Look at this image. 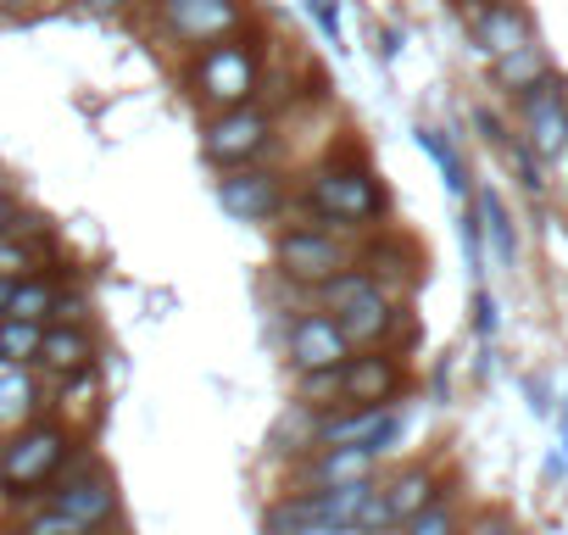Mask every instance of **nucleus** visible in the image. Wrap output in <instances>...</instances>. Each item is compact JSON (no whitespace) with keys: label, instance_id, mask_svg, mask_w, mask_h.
<instances>
[{"label":"nucleus","instance_id":"f257e3e1","mask_svg":"<svg viewBox=\"0 0 568 535\" xmlns=\"http://www.w3.org/2000/svg\"><path fill=\"white\" fill-rule=\"evenodd\" d=\"M302 212H307V223H324V229H335V234H352V229L385 223L390 195H385L379 173H374L363 157L341 151V157H329V162H318V168L307 173V184H302Z\"/></svg>","mask_w":568,"mask_h":535},{"label":"nucleus","instance_id":"f03ea898","mask_svg":"<svg viewBox=\"0 0 568 535\" xmlns=\"http://www.w3.org/2000/svg\"><path fill=\"white\" fill-rule=\"evenodd\" d=\"M184 84H190V95L201 101L206 118H223V112L256 107V95H262V40L245 29V34L223 40V46L195 51Z\"/></svg>","mask_w":568,"mask_h":535},{"label":"nucleus","instance_id":"7ed1b4c3","mask_svg":"<svg viewBox=\"0 0 568 535\" xmlns=\"http://www.w3.org/2000/svg\"><path fill=\"white\" fill-rule=\"evenodd\" d=\"M73 457H79V435L57 418H34V424H23L0 441V491L7 496H40V485L51 491L68 474Z\"/></svg>","mask_w":568,"mask_h":535},{"label":"nucleus","instance_id":"20e7f679","mask_svg":"<svg viewBox=\"0 0 568 535\" xmlns=\"http://www.w3.org/2000/svg\"><path fill=\"white\" fill-rule=\"evenodd\" d=\"M273 268H278V280H291V285H302L313 296L329 280H341V274H352V268H357V240L352 234H335L324 223H296V229L278 234Z\"/></svg>","mask_w":568,"mask_h":535},{"label":"nucleus","instance_id":"39448f33","mask_svg":"<svg viewBox=\"0 0 568 535\" xmlns=\"http://www.w3.org/2000/svg\"><path fill=\"white\" fill-rule=\"evenodd\" d=\"M251 29L245 0H151V34L179 51H206Z\"/></svg>","mask_w":568,"mask_h":535},{"label":"nucleus","instance_id":"423d86ee","mask_svg":"<svg viewBox=\"0 0 568 535\" xmlns=\"http://www.w3.org/2000/svg\"><path fill=\"white\" fill-rule=\"evenodd\" d=\"M273 129H278V118L267 107H240V112H223V118H206L201 123V151L223 173L256 168V157L273 145Z\"/></svg>","mask_w":568,"mask_h":535},{"label":"nucleus","instance_id":"0eeeda50","mask_svg":"<svg viewBox=\"0 0 568 535\" xmlns=\"http://www.w3.org/2000/svg\"><path fill=\"white\" fill-rule=\"evenodd\" d=\"M45 507L68 513V518L84 524V529H112L118 513H123V496H118V480H112L101 463H68V474L51 485Z\"/></svg>","mask_w":568,"mask_h":535},{"label":"nucleus","instance_id":"6e6552de","mask_svg":"<svg viewBox=\"0 0 568 535\" xmlns=\"http://www.w3.org/2000/svg\"><path fill=\"white\" fill-rule=\"evenodd\" d=\"M513 107H518V140L540 157V162H562L568 157V79L562 73H551V79H540L535 90H524V95H513Z\"/></svg>","mask_w":568,"mask_h":535},{"label":"nucleus","instance_id":"1a4fd4ad","mask_svg":"<svg viewBox=\"0 0 568 535\" xmlns=\"http://www.w3.org/2000/svg\"><path fill=\"white\" fill-rule=\"evenodd\" d=\"M284 357H291L296 374H329V369H346L357 352L346 341V330L335 324V313H302L291 324V335H284Z\"/></svg>","mask_w":568,"mask_h":535},{"label":"nucleus","instance_id":"9d476101","mask_svg":"<svg viewBox=\"0 0 568 535\" xmlns=\"http://www.w3.org/2000/svg\"><path fill=\"white\" fill-rule=\"evenodd\" d=\"M217 206L240 223H278L284 218V173L273 168H234L217 179Z\"/></svg>","mask_w":568,"mask_h":535},{"label":"nucleus","instance_id":"9b49d317","mask_svg":"<svg viewBox=\"0 0 568 535\" xmlns=\"http://www.w3.org/2000/svg\"><path fill=\"white\" fill-rule=\"evenodd\" d=\"M335 324L346 330L352 352H379V346L396 335V324H402V307H396V296H390V291H379V285L368 280L357 296H346V302L335 307Z\"/></svg>","mask_w":568,"mask_h":535},{"label":"nucleus","instance_id":"f8f14e48","mask_svg":"<svg viewBox=\"0 0 568 535\" xmlns=\"http://www.w3.org/2000/svg\"><path fill=\"white\" fill-rule=\"evenodd\" d=\"M341 385H346V407H396V396L407 391V369L396 352H357L346 369H341Z\"/></svg>","mask_w":568,"mask_h":535},{"label":"nucleus","instance_id":"ddd939ff","mask_svg":"<svg viewBox=\"0 0 568 535\" xmlns=\"http://www.w3.org/2000/svg\"><path fill=\"white\" fill-rule=\"evenodd\" d=\"M468 34H474V46H479L490 62H501V57L535 46V18L518 7V0H490V7L468 23Z\"/></svg>","mask_w":568,"mask_h":535},{"label":"nucleus","instance_id":"4468645a","mask_svg":"<svg viewBox=\"0 0 568 535\" xmlns=\"http://www.w3.org/2000/svg\"><path fill=\"white\" fill-rule=\"evenodd\" d=\"M374 474V452L368 446H329V452H313L302 468H296V485L302 496H318V491H341V485H357Z\"/></svg>","mask_w":568,"mask_h":535},{"label":"nucleus","instance_id":"2eb2a0df","mask_svg":"<svg viewBox=\"0 0 568 535\" xmlns=\"http://www.w3.org/2000/svg\"><path fill=\"white\" fill-rule=\"evenodd\" d=\"M446 491V480H440V468L435 463H413V468H402L390 485H385V507H390V524L402 529V524H413L424 507H435V502H446L440 496Z\"/></svg>","mask_w":568,"mask_h":535},{"label":"nucleus","instance_id":"dca6fc26","mask_svg":"<svg viewBox=\"0 0 568 535\" xmlns=\"http://www.w3.org/2000/svg\"><path fill=\"white\" fill-rule=\"evenodd\" d=\"M40 407H45V396H40L34 369H23V363H7V357H0V430H23V424L45 418Z\"/></svg>","mask_w":568,"mask_h":535},{"label":"nucleus","instance_id":"f3484780","mask_svg":"<svg viewBox=\"0 0 568 535\" xmlns=\"http://www.w3.org/2000/svg\"><path fill=\"white\" fill-rule=\"evenodd\" d=\"M34 369H45L51 380H73L95 369V335L90 330H45Z\"/></svg>","mask_w":568,"mask_h":535},{"label":"nucleus","instance_id":"a211bd4d","mask_svg":"<svg viewBox=\"0 0 568 535\" xmlns=\"http://www.w3.org/2000/svg\"><path fill=\"white\" fill-rule=\"evenodd\" d=\"M374 496H379L374 480H357V485H341V491H318L313 496V518L329 535H357V524H363V513H368Z\"/></svg>","mask_w":568,"mask_h":535},{"label":"nucleus","instance_id":"6ab92c4d","mask_svg":"<svg viewBox=\"0 0 568 535\" xmlns=\"http://www.w3.org/2000/svg\"><path fill=\"white\" fill-rule=\"evenodd\" d=\"M357 268H363V274L385 291L390 280H413L418 274V251L407 245V240H396V234H379V240H368V245H357Z\"/></svg>","mask_w":568,"mask_h":535},{"label":"nucleus","instance_id":"aec40b11","mask_svg":"<svg viewBox=\"0 0 568 535\" xmlns=\"http://www.w3.org/2000/svg\"><path fill=\"white\" fill-rule=\"evenodd\" d=\"M468 206H474V218H479V234L490 240V256H496L501 268H513V262H518V229H513V218H507V201H501L490 184H479Z\"/></svg>","mask_w":568,"mask_h":535},{"label":"nucleus","instance_id":"412c9836","mask_svg":"<svg viewBox=\"0 0 568 535\" xmlns=\"http://www.w3.org/2000/svg\"><path fill=\"white\" fill-rule=\"evenodd\" d=\"M490 79H496V90L524 95V90H535L540 79H551V57H546V46L535 40V46H524V51H513V57L490 62Z\"/></svg>","mask_w":568,"mask_h":535},{"label":"nucleus","instance_id":"4be33fe9","mask_svg":"<svg viewBox=\"0 0 568 535\" xmlns=\"http://www.w3.org/2000/svg\"><path fill=\"white\" fill-rule=\"evenodd\" d=\"M267 446H273L278 457H302V463H307V457L318 452V413H307V407L296 402L291 413L273 424V441H267Z\"/></svg>","mask_w":568,"mask_h":535},{"label":"nucleus","instance_id":"5701e85b","mask_svg":"<svg viewBox=\"0 0 568 535\" xmlns=\"http://www.w3.org/2000/svg\"><path fill=\"white\" fill-rule=\"evenodd\" d=\"M418 145H424V151H429V162L440 168L446 190H452L457 201H474V179H468V168H463V151H457L440 129H418Z\"/></svg>","mask_w":568,"mask_h":535},{"label":"nucleus","instance_id":"b1692460","mask_svg":"<svg viewBox=\"0 0 568 535\" xmlns=\"http://www.w3.org/2000/svg\"><path fill=\"white\" fill-rule=\"evenodd\" d=\"M262 535H318V518H313V496H278L267 502L262 513Z\"/></svg>","mask_w":568,"mask_h":535},{"label":"nucleus","instance_id":"393cba45","mask_svg":"<svg viewBox=\"0 0 568 535\" xmlns=\"http://www.w3.org/2000/svg\"><path fill=\"white\" fill-rule=\"evenodd\" d=\"M51 302H57V285H51L45 274H34V280H18L7 319H12V324H40V330H45V319H51Z\"/></svg>","mask_w":568,"mask_h":535},{"label":"nucleus","instance_id":"a878e982","mask_svg":"<svg viewBox=\"0 0 568 535\" xmlns=\"http://www.w3.org/2000/svg\"><path fill=\"white\" fill-rule=\"evenodd\" d=\"M296 402L307 407V413H335V407H346V385H341V369H329V374H296Z\"/></svg>","mask_w":568,"mask_h":535},{"label":"nucleus","instance_id":"bb28decb","mask_svg":"<svg viewBox=\"0 0 568 535\" xmlns=\"http://www.w3.org/2000/svg\"><path fill=\"white\" fill-rule=\"evenodd\" d=\"M45 268V251L34 240H12V234H0V280H34Z\"/></svg>","mask_w":568,"mask_h":535},{"label":"nucleus","instance_id":"cd10ccee","mask_svg":"<svg viewBox=\"0 0 568 535\" xmlns=\"http://www.w3.org/2000/svg\"><path fill=\"white\" fill-rule=\"evenodd\" d=\"M95 396H101V380H95V369H90V374H73V380H62V391H57V424L95 413ZM68 430H73V424H68Z\"/></svg>","mask_w":568,"mask_h":535},{"label":"nucleus","instance_id":"c85d7f7f","mask_svg":"<svg viewBox=\"0 0 568 535\" xmlns=\"http://www.w3.org/2000/svg\"><path fill=\"white\" fill-rule=\"evenodd\" d=\"M40 341H45V330H40V324H12V319H0V357H7V363L34 369Z\"/></svg>","mask_w":568,"mask_h":535},{"label":"nucleus","instance_id":"c756f323","mask_svg":"<svg viewBox=\"0 0 568 535\" xmlns=\"http://www.w3.org/2000/svg\"><path fill=\"white\" fill-rule=\"evenodd\" d=\"M507 162H513V173H518V184H524L529 195H546V162H540V157H535V151L518 140V134L507 140Z\"/></svg>","mask_w":568,"mask_h":535},{"label":"nucleus","instance_id":"7c9ffc66","mask_svg":"<svg viewBox=\"0 0 568 535\" xmlns=\"http://www.w3.org/2000/svg\"><path fill=\"white\" fill-rule=\"evenodd\" d=\"M12 535H95V529H84V524H73L68 513H57V507H34Z\"/></svg>","mask_w":568,"mask_h":535},{"label":"nucleus","instance_id":"2f4dec72","mask_svg":"<svg viewBox=\"0 0 568 535\" xmlns=\"http://www.w3.org/2000/svg\"><path fill=\"white\" fill-rule=\"evenodd\" d=\"M84 319H90V296L84 291H57L45 330H84Z\"/></svg>","mask_w":568,"mask_h":535},{"label":"nucleus","instance_id":"473e14b6","mask_svg":"<svg viewBox=\"0 0 568 535\" xmlns=\"http://www.w3.org/2000/svg\"><path fill=\"white\" fill-rule=\"evenodd\" d=\"M402 535H463V529H457V507H452V502H435V507H424L413 524H402Z\"/></svg>","mask_w":568,"mask_h":535},{"label":"nucleus","instance_id":"72a5a7b5","mask_svg":"<svg viewBox=\"0 0 568 535\" xmlns=\"http://www.w3.org/2000/svg\"><path fill=\"white\" fill-rule=\"evenodd\" d=\"M496 330H501L496 296H490V291H474V335H479V341H496Z\"/></svg>","mask_w":568,"mask_h":535},{"label":"nucleus","instance_id":"f704fd0d","mask_svg":"<svg viewBox=\"0 0 568 535\" xmlns=\"http://www.w3.org/2000/svg\"><path fill=\"white\" fill-rule=\"evenodd\" d=\"M7 234H12V240H34V245H40V234L51 240V223H45L40 212H29V206H18V218L7 223Z\"/></svg>","mask_w":568,"mask_h":535},{"label":"nucleus","instance_id":"c9c22d12","mask_svg":"<svg viewBox=\"0 0 568 535\" xmlns=\"http://www.w3.org/2000/svg\"><path fill=\"white\" fill-rule=\"evenodd\" d=\"M307 7H313V18H318V34L335 46V40H341V0H307Z\"/></svg>","mask_w":568,"mask_h":535},{"label":"nucleus","instance_id":"e433bc0d","mask_svg":"<svg viewBox=\"0 0 568 535\" xmlns=\"http://www.w3.org/2000/svg\"><path fill=\"white\" fill-rule=\"evenodd\" d=\"M385 529H396L390 524V507H385V491L368 502V513H363V524H357V535H385Z\"/></svg>","mask_w":568,"mask_h":535},{"label":"nucleus","instance_id":"4c0bfd02","mask_svg":"<svg viewBox=\"0 0 568 535\" xmlns=\"http://www.w3.org/2000/svg\"><path fill=\"white\" fill-rule=\"evenodd\" d=\"M474 123H479V134H485L490 145H501V151H507V140H513V134H507V123H501L490 107H474Z\"/></svg>","mask_w":568,"mask_h":535},{"label":"nucleus","instance_id":"58836bf2","mask_svg":"<svg viewBox=\"0 0 568 535\" xmlns=\"http://www.w3.org/2000/svg\"><path fill=\"white\" fill-rule=\"evenodd\" d=\"M18 218V195L7 190V184H0V234H7V223Z\"/></svg>","mask_w":568,"mask_h":535},{"label":"nucleus","instance_id":"ea45409f","mask_svg":"<svg viewBox=\"0 0 568 535\" xmlns=\"http://www.w3.org/2000/svg\"><path fill=\"white\" fill-rule=\"evenodd\" d=\"M529 407H535V413H551V402H546V380H529Z\"/></svg>","mask_w":568,"mask_h":535},{"label":"nucleus","instance_id":"a19ab883","mask_svg":"<svg viewBox=\"0 0 568 535\" xmlns=\"http://www.w3.org/2000/svg\"><path fill=\"white\" fill-rule=\"evenodd\" d=\"M84 7H90V12H123L129 0H84Z\"/></svg>","mask_w":568,"mask_h":535},{"label":"nucleus","instance_id":"79ce46f5","mask_svg":"<svg viewBox=\"0 0 568 535\" xmlns=\"http://www.w3.org/2000/svg\"><path fill=\"white\" fill-rule=\"evenodd\" d=\"M12 291H18L12 280H0V319H7V307H12Z\"/></svg>","mask_w":568,"mask_h":535},{"label":"nucleus","instance_id":"37998d69","mask_svg":"<svg viewBox=\"0 0 568 535\" xmlns=\"http://www.w3.org/2000/svg\"><path fill=\"white\" fill-rule=\"evenodd\" d=\"M34 0H0V12H29Z\"/></svg>","mask_w":568,"mask_h":535},{"label":"nucleus","instance_id":"c03bdc74","mask_svg":"<svg viewBox=\"0 0 568 535\" xmlns=\"http://www.w3.org/2000/svg\"><path fill=\"white\" fill-rule=\"evenodd\" d=\"M562 452H568V402H562Z\"/></svg>","mask_w":568,"mask_h":535},{"label":"nucleus","instance_id":"a18cd8bd","mask_svg":"<svg viewBox=\"0 0 568 535\" xmlns=\"http://www.w3.org/2000/svg\"><path fill=\"white\" fill-rule=\"evenodd\" d=\"M562 201H568V157H562Z\"/></svg>","mask_w":568,"mask_h":535},{"label":"nucleus","instance_id":"49530a36","mask_svg":"<svg viewBox=\"0 0 568 535\" xmlns=\"http://www.w3.org/2000/svg\"><path fill=\"white\" fill-rule=\"evenodd\" d=\"M95 535H106V529H95Z\"/></svg>","mask_w":568,"mask_h":535}]
</instances>
